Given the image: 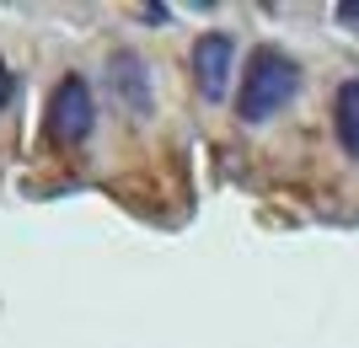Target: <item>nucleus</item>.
I'll return each instance as SVG.
<instances>
[{"label": "nucleus", "instance_id": "f257e3e1", "mask_svg": "<svg viewBox=\"0 0 359 348\" xmlns=\"http://www.w3.org/2000/svg\"><path fill=\"white\" fill-rule=\"evenodd\" d=\"M295 86H300V70H295V60H290L285 48H257L252 60H247V70H241L236 113L247 123H263V118H273V113L295 97Z\"/></svg>", "mask_w": 359, "mask_h": 348}, {"label": "nucleus", "instance_id": "f03ea898", "mask_svg": "<svg viewBox=\"0 0 359 348\" xmlns=\"http://www.w3.org/2000/svg\"><path fill=\"white\" fill-rule=\"evenodd\" d=\"M91 86L81 76H65L54 86V102H48V134L60 139V145H81L91 134Z\"/></svg>", "mask_w": 359, "mask_h": 348}, {"label": "nucleus", "instance_id": "7ed1b4c3", "mask_svg": "<svg viewBox=\"0 0 359 348\" xmlns=\"http://www.w3.org/2000/svg\"><path fill=\"white\" fill-rule=\"evenodd\" d=\"M231 70H236V43H231L225 32H204V38L194 43V81H198V91H204L210 102L225 97Z\"/></svg>", "mask_w": 359, "mask_h": 348}, {"label": "nucleus", "instance_id": "20e7f679", "mask_svg": "<svg viewBox=\"0 0 359 348\" xmlns=\"http://www.w3.org/2000/svg\"><path fill=\"white\" fill-rule=\"evenodd\" d=\"M332 129L344 139V151L359 161V76L338 86V102H332Z\"/></svg>", "mask_w": 359, "mask_h": 348}, {"label": "nucleus", "instance_id": "39448f33", "mask_svg": "<svg viewBox=\"0 0 359 348\" xmlns=\"http://www.w3.org/2000/svg\"><path fill=\"white\" fill-rule=\"evenodd\" d=\"M118 81H123V91L135 97V113H145V64L135 60V54H118Z\"/></svg>", "mask_w": 359, "mask_h": 348}, {"label": "nucleus", "instance_id": "423d86ee", "mask_svg": "<svg viewBox=\"0 0 359 348\" xmlns=\"http://www.w3.org/2000/svg\"><path fill=\"white\" fill-rule=\"evenodd\" d=\"M338 22H344V27H354V32H359V0H344V6H338Z\"/></svg>", "mask_w": 359, "mask_h": 348}, {"label": "nucleus", "instance_id": "0eeeda50", "mask_svg": "<svg viewBox=\"0 0 359 348\" xmlns=\"http://www.w3.org/2000/svg\"><path fill=\"white\" fill-rule=\"evenodd\" d=\"M11 102V70H6V64H0V107Z\"/></svg>", "mask_w": 359, "mask_h": 348}]
</instances>
